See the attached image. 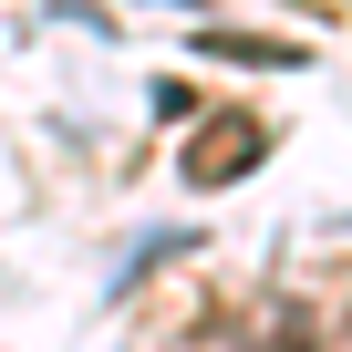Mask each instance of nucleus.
Segmentation results:
<instances>
[{
  "instance_id": "1",
  "label": "nucleus",
  "mask_w": 352,
  "mask_h": 352,
  "mask_svg": "<svg viewBox=\"0 0 352 352\" xmlns=\"http://www.w3.org/2000/svg\"><path fill=\"white\" fill-rule=\"evenodd\" d=\"M259 155H270V124L259 114H208L187 135V176H197V187H228V176H249Z\"/></svg>"
}]
</instances>
